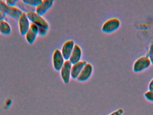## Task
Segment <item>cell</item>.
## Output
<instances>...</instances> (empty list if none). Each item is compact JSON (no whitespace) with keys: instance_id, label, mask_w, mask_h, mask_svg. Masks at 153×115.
<instances>
[{"instance_id":"cell-1","label":"cell","mask_w":153,"mask_h":115,"mask_svg":"<svg viewBox=\"0 0 153 115\" xmlns=\"http://www.w3.org/2000/svg\"><path fill=\"white\" fill-rule=\"evenodd\" d=\"M151 62L148 57L142 56L135 61L133 65V71L135 73H140L144 71L151 67Z\"/></svg>"},{"instance_id":"cell-2","label":"cell","mask_w":153,"mask_h":115,"mask_svg":"<svg viewBox=\"0 0 153 115\" xmlns=\"http://www.w3.org/2000/svg\"><path fill=\"white\" fill-rule=\"evenodd\" d=\"M30 21L36 24L38 27H42L46 29H49V24L42 16L38 14L36 12H31L26 14Z\"/></svg>"},{"instance_id":"cell-3","label":"cell","mask_w":153,"mask_h":115,"mask_svg":"<svg viewBox=\"0 0 153 115\" xmlns=\"http://www.w3.org/2000/svg\"><path fill=\"white\" fill-rule=\"evenodd\" d=\"M120 22L117 18H112L104 23L102 27V30L104 33H111L120 28Z\"/></svg>"},{"instance_id":"cell-4","label":"cell","mask_w":153,"mask_h":115,"mask_svg":"<svg viewBox=\"0 0 153 115\" xmlns=\"http://www.w3.org/2000/svg\"><path fill=\"white\" fill-rule=\"evenodd\" d=\"M72 64L70 61H65L61 70V76L65 84H69L71 77Z\"/></svg>"},{"instance_id":"cell-5","label":"cell","mask_w":153,"mask_h":115,"mask_svg":"<svg viewBox=\"0 0 153 115\" xmlns=\"http://www.w3.org/2000/svg\"><path fill=\"white\" fill-rule=\"evenodd\" d=\"M19 30L22 36H25L28 31L30 27V23L27 14L23 13L19 20Z\"/></svg>"},{"instance_id":"cell-6","label":"cell","mask_w":153,"mask_h":115,"mask_svg":"<svg viewBox=\"0 0 153 115\" xmlns=\"http://www.w3.org/2000/svg\"><path fill=\"white\" fill-rule=\"evenodd\" d=\"M65 63V59L59 50H56L53 55V65L57 71H61Z\"/></svg>"},{"instance_id":"cell-7","label":"cell","mask_w":153,"mask_h":115,"mask_svg":"<svg viewBox=\"0 0 153 115\" xmlns=\"http://www.w3.org/2000/svg\"><path fill=\"white\" fill-rule=\"evenodd\" d=\"M38 27L36 24L31 23L28 31L25 36L27 42L30 45L34 43L38 35Z\"/></svg>"},{"instance_id":"cell-8","label":"cell","mask_w":153,"mask_h":115,"mask_svg":"<svg viewBox=\"0 0 153 115\" xmlns=\"http://www.w3.org/2000/svg\"><path fill=\"white\" fill-rule=\"evenodd\" d=\"M74 45L75 43L74 41L73 40L68 41L64 44L61 52L65 60H69L73 50Z\"/></svg>"},{"instance_id":"cell-9","label":"cell","mask_w":153,"mask_h":115,"mask_svg":"<svg viewBox=\"0 0 153 115\" xmlns=\"http://www.w3.org/2000/svg\"><path fill=\"white\" fill-rule=\"evenodd\" d=\"M53 0H43L42 3L36 7V12L42 16L45 14L53 4Z\"/></svg>"},{"instance_id":"cell-10","label":"cell","mask_w":153,"mask_h":115,"mask_svg":"<svg viewBox=\"0 0 153 115\" xmlns=\"http://www.w3.org/2000/svg\"><path fill=\"white\" fill-rule=\"evenodd\" d=\"M92 71L93 67L91 64L87 63L82 70V71L76 80L79 82L86 81L90 78Z\"/></svg>"},{"instance_id":"cell-11","label":"cell","mask_w":153,"mask_h":115,"mask_svg":"<svg viewBox=\"0 0 153 115\" xmlns=\"http://www.w3.org/2000/svg\"><path fill=\"white\" fill-rule=\"evenodd\" d=\"M87 62L85 61H82L77 62L76 64H74L72 67L71 77L73 79H76L78 77L82 70L83 68Z\"/></svg>"},{"instance_id":"cell-12","label":"cell","mask_w":153,"mask_h":115,"mask_svg":"<svg viewBox=\"0 0 153 115\" xmlns=\"http://www.w3.org/2000/svg\"><path fill=\"white\" fill-rule=\"evenodd\" d=\"M82 55V51L81 48L77 44H75L69 61L72 65L76 64L80 61Z\"/></svg>"},{"instance_id":"cell-13","label":"cell","mask_w":153,"mask_h":115,"mask_svg":"<svg viewBox=\"0 0 153 115\" xmlns=\"http://www.w3.org/2000/svg\"><path fill=\"white\" fill-rule=\"evenodd\" d=\"M23 13L21 10L15 6L9 7L7 15L14 20H19V19L20 18Z\"/></svg>"},{"instance_id":"cell-14","label":"cell","mask_w":153,"mask_h":115,"mask_svg":"<svg viewBox=\"0 0 153 115\" xmlns=\"http://www.w3.org/2000/svg\"><path fill=\"white\" fill-rule=\"evenodd\" d=\"M16 6L21 10L22 12L24 13L27 14L31 12H36V7L25 4L22 1H18Z\"/></svg>"},{"instance_id":"cell-15","label":"cell","mask_w":153,"mask_h":115,"mask_svg":"<svg viewBox=\"0 0 153 115\" xmlns=\"http://www.w3.org/2000/svg\"><path fill=\"white\" fill-rule=\"evenodd\" d=\"M10 25L5 20L0 21V33L4 35H9L11 32Z\"/></svg>"},{"instance_id":"cell-16","label":"cell","mask_w":153,"mask_h":115,"mask_svg":"<svg viewBox=\"0 0 153 115\" xmlns=\"http://www.w3.org/2000/svg\"><path fill=\"white\" fill-rule=\"evenodd\" d=\"M42 0H23L22 2L30 6L36 7L42 3Z\"/></svg>"},{"instance_id":"cell-17","label":"cell","mask_w":153,"mask_h":115,"mask_svg":"<svg viewBox=\"0 0 153 115\" xmlns=\"http://www.w3.org/2000/svg\"><path fill=\"white\" fill-rule=\"evenodd\" d=\"M9 7L6 4L5 1L0 0V12L3 13L7 15Z\"/></svg>"},{"instance_id":"cell-18","label":"cell","mask_w":153,"mask_h":115,"mask_svg":"<svg viewBox=\"0 0 153 115\" xmlns=\"http://www.w3.org/2000/svg\"><path fill=\"white\" fill-rule=\"evenodd\" d=\"M147 57L149 58L152 65H153V44H152L149 47Z\"/></svg>"},{"instance_id":"cell-19","label":"cell","mask_w":153,"mask_h":115,"mask_svg":"<svg viewBox=\"0 0 153 115\" xmlns=\"http://www.w3.org/2000/svg\"><path fill=\"white\" fill-rule=\"evenodd\" d=\"M144 96L148 101L153 103V91H147L145 93Z\"/></svg>"},{"instance_id":"cell-20","label":"cell","mask_w":153,"mask_h":115,"mask_svg":"<svg viewBox=\"0 0 153 115\" xmlns=\"http://www.w3.org/2000/svg\"><path fill=\"white\" fill-rule=\"evenodd\" d=\"M38 35H39V36H42V37L45 36L47 33L48 30L46 29H45V28H42V27H38Z\"/></svg>"},{"instance_id":"cell-21","label":"cell","mask_w":153,"mask_h":115,"mask_svg":"<svg viewBox=\"0 0 153 115\" xmlns=\"http://www.w3.org/2000/svg\"><path fill=\"white\" fill-rule=\"evenodd\" d=\"M17 2H18V1H16V0H6L5 1L6 4L9 7L16 6Z\"/></svg>"},{"instance_id":"cell-22","label":"cell","mask_w":153,"mask_h":115,"mask_svg":"<svg viewBox=\"0 0 153 115\" xmlns=\"http://www.w3.org/2000/svg\"><path fill=\"white\" fill-rule=\"evenodd\" d=\"M124 113V110L122 108H120L116 111L112 112L109 115H122Z\"/></svg>"},{"instance_id":"cell-23","label":"cell","mask_w":153,"mask_h":115,"mask_svg":"<svg viewBox=\"0 0 153 115\" xmlns=\"http://www.w3.org/2000/svg\"><path fill=\"white\" fill-rule=\"evenodd\" d=\"M6 16H7V15L5 14L0 12V21L5 20V19L6 18Z\"/></svg>"},{"instance_id":"cell-24","label":"cell","mask_w":153,"mask_h":115,"mask_svg":"<svg viewBox=\"0 0 153 115\" xmlns=\"http://www.w3.org/2000/svg\"><path fill=\"white\" fill-rule=\"evenodd\" d=\"M148 90L149 91H153V78L150 81L148 85Z\"/></svg>"}]
</instances>
